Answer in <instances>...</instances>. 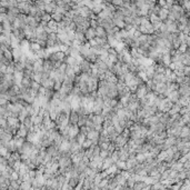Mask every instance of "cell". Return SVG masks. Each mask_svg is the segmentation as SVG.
<instances>
[{
  "mask_svg": "<svg viewBox=\"0 0 190 190\" xmlns=\"http://www.w3.org/2000/svg\"><path fill=\"white\" fill-rule=\"evenodd\" d=\"M51 19V13H48V12H45L42 15V17H41V20H43V21H49V20Z\"/></svg>",
  "mask_w": 190,
  "mask_h": 190,
  "instance_id": "obj_8",
  "label": "cell"
},
{
  "mask_svg": "<svg viewBox=\"0 0 190 190\" xmlns=\"http://www.w3.org/2000/svg\"><path fill=\"white\" fill-rule=\"evenodd\" d=\"M85 37L87 40H90V39H93L96 37V31H95V28L89 27L87 30L85 31Z\"/></svg>",
  "mask_w": 190,
  "mask_h": 190,
  "instance_id": "obj_3",
  "label": "cell"
},
{
  "mask_svg": "<svg viewBox=\"0 0 190 190\" xmlns=\"http://www.w3.org/2000/svg\"><path fill=\"white\" fill-rule=\"evenodd\" d=\"M100 153V147L98 146V145H95V147H93V150H92V159L95 157H98Z\"/></svg>",
  "mask_w": 190,
  "mask_h": 190,
  "instance_id": "obj_7",
  "label": "cell"
},
{
  "mask_svg": "<svg viewBox=\"0 0 190 190\" xmlns=\"http://www.w3.org/2000/svg\"><path fill=\"white\" fill-rule=\"evenodd\" d=\"M25 124H26L27 127H29V126L31 124V120H30V118H29V117L26 118V120H25Z\"/></svg>",
  "mask_w": 190,
  "mask_h": 190,
  "instance_id": "obj_11",
  "label": "cell"
},
{
  "mask_svg": "<svg viewBox=\"0 0 190 190\" xmlns=\"http://www.w3.org/2000/svg\"><path fill=\"white\" fill-rule=\"evenodd\" d=\"M90 66H91V63L88 62L87 60H85V59L79 60V68H80V71H81V72H88V74L90 75V70H91Z\"/></svg>",
  "mask_w": 190,
  "mask_h": 190,
  "instance_id": "obj_1",
  "label": "cell"
},
{
  "mask_svg": "<svg viewBox=\"0 0 190 190\" xmlns=\"http://www.w3.org/2000/svg\"><path fill=\"white\" fill-rule=\"evenodd\" d=\"M62 18H63V15H61V13H58V12H52L51 13V19L57 21V22H60Z\"/></svg>",
  "mask_w": 190,
  "mask_h": 190,
  "instance_id": "obj_6",
  "label": "cell"
},
{
  "mask_svg": "<svg viewBox=\"0 0 190 190\" xmlns=\"http://www.w3.org/2000/svg\"><path fill=\"white\" fill-rule=\"evenodd\" d=\"M95 31H96V37H99V38H107V34H106L105 28L98 26L97 28H95Z\"/></svg>",
  "mask_w": 190,
  "mask_h": 190,
  "instance_id": "obj_4",
  "label": "cell"
},
{
  "mask_svg": "<svg viewBox=\"0 0 190 190\" xmlns=\"http://www.w3.org/2000/svg\"><path fill=\"white\" fill-rule=\"evenodd\" d=\"M99 157H100L101 159H105L107 157H109V153L107 150H100V153H99Z\"/></svg>",
  "mask_w": 190,
  "mask_h": 190,
  "instance_id": "obj_9",
  "label": "cell"
},
{
  "mask_svg": "<svg viewBox=\"0 0 190 190\" xmlns=\"http://www.w3.org/2000/svg\"><path fill=\"white\" fill-rule=\"evenodd\" d=\"M168 15H169V10L166 9V8H162V7L160 8L158 13H157V16L159 17V19L161 20V21H163L165 19H167Z\"/></svg>",
  "mask_w": 190,
  "mask_h": 190,
  "instance_id": "obj_2",
  "label": "cell"
},
{
  "mask_svg": "<svg viewBox=\"0 0 190 190\" xmlns=\"http://www.w3.org/2000/svg\"><path fill=\"white\" fill-rule=\"evenodd\" d=\"M189 72H190V68L189 66H185L183 69V76H189Z\"/></svg>",
  "mask_w": 190,
  "mask_h": 190,
  "instance_id": "obj_10",
  "label": "cell"
},
{
  "mask_svg": "<svg viewBox=\"0 0 190 190\" xmlns=\"http://www.w3.org/2000/svg\"><path fill=\"white\" fill-rule=\"evenodd\" d=\"M88 120V115H83V116H79L78 118V121H77V126L78 127H82V126H85L86 122Z\"/></svg>",
  "mask_w": 190,
  "mask_h": 190,
  "instance_id": "obj_5",
  "label": "cell"
}]
</instances>
